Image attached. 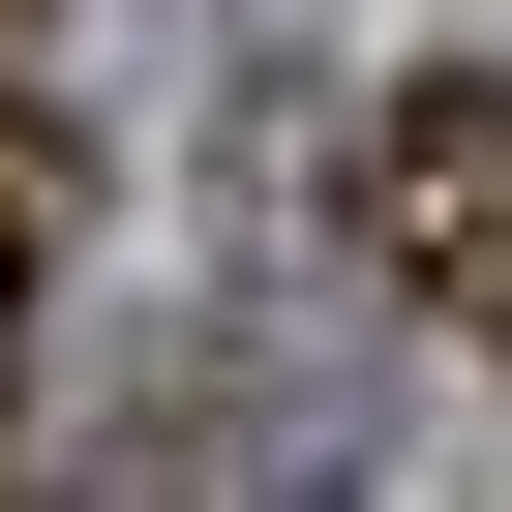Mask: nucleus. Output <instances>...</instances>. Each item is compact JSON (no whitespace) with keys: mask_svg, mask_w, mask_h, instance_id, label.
I'll return each mask as SVG.
<instances>
[{"mask_svg":"<svg viewBox=\"0 0 512 512\" xmlns=\"http://www.w3.org/2000/svg\"><path fill=\"white\" fill-rule=\"evenodd\" d=\"M332 211H362V272H392L422 332H482V362H512V61H422V91L362 121V181H332Z\"/></svg>","mask_w":512,"mask_h":512,"instance_id":"obj_1","label":"nucleus"},{"mask_svg":"<svg viewBox=\"0 0 512 512\" xmlns=\"http://www.w3.org/2000/svg\"><path fill=\"white\" fill-rule=\"evenodd\" d=\"M61 241H91V121H61V91H0V302H31Z\"/></svg>","mask_w":512,"mask_h":512,"instance_id":"obj_2","label":"nucleus"},{"mask_svg":"<svg viewBox=\"0 0 512 512\" xmlns=\"http://www.w3.org/2000/svg\"><path fill=\"white\" fill-rule=\"evenodd\" d=\"M0 31H31V0H0Z\"/></svg>","mask_w":512,"mask_h":512,"instance_id":"obj_3","label":"nucleus"}]
</instances>
